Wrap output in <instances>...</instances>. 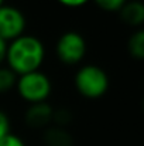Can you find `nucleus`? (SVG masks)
Wrapping results in <instances>:
<instances>
[{
  "instance_id": "obj_10",
  "label": "nucleus",
  "mask_w": 144,
  "mask_h": 146,
  "mask_svg": "<svg viewBox=\"0 0 144 146\" xmlns=\"http://www.w3.org/2000/svg\"><path fill=\"white\" fill-rule=\"evenodd\" d=\"M17 78L18 77L9 67H1L0 65V95L7 94L9 91L16 88Z\"/></svg>"
},
{
  "instance_id": "obj_17",
  "label": "nucleus",
  "mask_w": 144,
  "mask_h": 146,
  "mask_svg": "<svg viewBox=\"0 0 144 146\" xmlns=\"http://www.w3.org/2000/svg\"><path fill=\"white\" fill-rule=\"evenodd\" d=\"M4 4V0H0V6H3Z\"/></svg>"
},
{
  "instance_id": "obj_12",
  "label": "nucleus",
  "mask_w": 144,
  "mask_h": 146,
  "mask_svg": "<svg viewBox=\"0 0 144 146\" xmlns=\"http://www.w3.org/2000/svg\"><path fill=\"white\" fill-rule=\"evenodd\" d=\"M96 3L97 7H100L102 10H106V11H117L120 10L127 0H93Z\"/></svg>"
},
{
  "instance_id": "obj_16",
  "label": "nucleus",
  "mask_w": 144,
  "mask_h": 146,
  "mask_svg": "<svg viewBox=\"0 0 144 146\" xmlns=\"http://www.w3.org/2000/svg\"><path fill=\"white\" fill-rule=\"evenodd\" d=\"M7 47H9V43L0 37V65L6 61V57H7Z\"/></svg>"
},
{
  "instance_id": "obj_9",
  "label": "nucleus",
  "mask_w": 144,
  "mask_h": 146,
  "mask_svg": "<svg viewBox=\"0 0 144 146\" xmlns=\"http://www.w3.org/2000/svg\"><path fill=\"white\" fill-rule=\"evenodd\" d=\"M127 47L134 58L144 60V29L137 30L134 34H132Z\"/></svg>"
},
{
  "instance_id": "obj_3",
  "label": "nucleus",
  "mask_w": 144,
  "mask_h": 146,
  "mask_svg": "<svg viewBox=\"0 0 144 146\" xmlns=\"http://www.w3.org/2000/svg\"><path fill=\"white\" fill-rule=\"evenodd\" d=\"M16 90L23 101L31 105L38 102H47L52 92V84L47 74L38 70L20 75L17 78Z\"/></svg>"
},
{
  "instance_id": "obj_6",
  "label": "nucleus",
  "mask_w": 144,
  "mask_h": 146,
  "mask_svg": "<svg viewBox=\"0 0 144 146\" xmlns=\"http://www.w3.org/2000/svg\"><path fill=\"white\" fill-rule=\"evenodd\" d=\"M52 113H54V108L48 102L31 104L26 111L24 121L30 128L34 129L47 128L52 122Z\"/></svg>"
},
{
  "instance_id": "obj_13",
  "label": "nucleus",
  "mask_w": 144,
  "mask_h": 146,
  "mask_svg": "<svg viewBox=\"0 0 144 146\" xmlns=\"http://www.w3.org/2000/svg\"><path fill=\"white\" fill-rule=\"evenodd\" d=\"M0 146H26V143L20 136L10 132L9 135H6L4 138L0 139Z\"/></svg>"
},
{
  "instance_id": "obj_14",
  "label": "nucleus",
  "mask_w": 144,
  "mask_h": 146,
  "mask_svg": "<svg viewBox=\"0 0 144 146\" xmlns=\"http://www.w3.org/2000/svg\"><path fill=\"white\" fill-rule=\"evenodd\" d=\"M10 133V119L9 115L0 109V139Z\"/></svg>"
},
{
  "instance_id": "obj_18",
  "label": "nucleus",
  "mask_w": 144,
  "mask_h": 146,
  "mask_svg": "<svg viewBox=\"0 0 144 146\" xmlns=\"http://www.w3.org/2000/svg\"><path fill=\"white\" fill-rule=\"evenodd\" d=\"M143 108H144V99H143Z\"/></svg>"
},
{
  "instance_id": "obj_11",
  "label": "nucleus",
  "mask_w": 144,
  "mask_h": 146,
  "mask_svg": "<svg viewBox=\"0 0 144 146\" xmlns=\"http://www.w3.org/2000/svg\"><path fill=\"white\" fill-rule=\"evenodd\" d=\"M72 119H74V115H72V112L68 108H57V109H54L51 125L66 128L72 122Z\"/></svg>"
},
{
  "instance_id": "obj_7",
  "label": "nucleus",
  "mask_w": 144,
  "mask_h": 146,
  "mask_svg": "<svg viewBox=\"0 0 144 146\" xmlns=\"http://www.w3.org/2000/svg\"><path fill=\"white\" fill-rule=\"evenodd\" d=\"M43 142L45 146H74V136L66 128L49 125L44 129Z\"/></svg>"
},
{
  "instance_id": "obj_1",
  "label": "nucleus",
  "mask_w": 144,
  "mask_h": 146,
  "mask_svg": "<svg viewBox=\"0 0 144 146\" xmlns=\"http://www.w3.org/2000/svg\"><path fill=\"white\" fill-rule=\"evenodd\" d=\"M45 60V47L43 41L31 34H23L9 43L6 62L17 75L38 71Z\"/></svg>"
},
{
  "instance_id": "obj_15",
  "label": "nucleus",
  "mask_w": 144,
  "mask_h": 146,
  "mask_svg": "<svg viewBox=\"0 0 144 146\" xmlns=\"http://www.w3.org/2000/svg\"><path fill=\"white\" fill-rule=\"evenodd\" d=\"M57 1L69 9H78V7H82L86 3H89V0H57Z\"/></svg>"
},
{
  "instance_id": "obj_2",
  "label": "nucleus",
  "mask_w": 144,
  "mask_h": 146,
  "mask_svg": "<svg viewBox=\"0 0 144 146\" xmlns=\"http://www.w3.org/2000/svg\"><path fill=\"white\" fill-rule=\"evenodd\" d=\"M76 91L84 98L97 99L109 90V77L103 68L95 64L81 67L74 78Z\"/></svg>"
},
{
  "instance_id": "obj_4",
  "label": "nucleus",
  "mask_w": 144,
  "mask_h": 146,
  "mask_svg": "<svg viewBox=\"0 0 144 146\" xmlns=\"http://www.w3.org/2000/svg\"><path fill=\"white\" fill-rule=\"evenodd\" d=\"M86 41L78 31H65L59 36L55 44V52L58 60L66 65H76L82 62L86 55Z\"/></svg>"
},
{
  "instance_id": "obj_8",
  "label": "nucleus",
  "mask_w": 144,
  "mask_h": 146,
  "mask_svg": "<svg viewBox=\"0 0 144 146\" xmlns=\"http://www.w3.org/2000/svg\"><path fill=\"white\" fill-rule=\"evenodd\" d=\"M119 11L122 20L129 26H140L144 23V3L140 0L126 1Z\"/></svg>"
},
{
  "instance_id": "obj_5",
  "label": "nucleus",
  "mask_w": 144,
  "mask_h": 146,
  "mask_svg": "<svg viewBox=\"0 0 144 146\" xmlns=\"http://www.w3.org/2000/svg\"><path fill=\"white\" fill-rule=\"evenodd\" d=\"M27 27V20L24 13L14 7L3 4L0 6V37L7 43L18 38L24 34Z\"/></svg>"
}]
</instances>
